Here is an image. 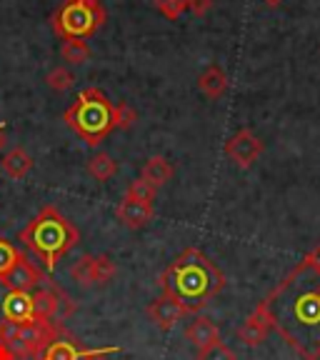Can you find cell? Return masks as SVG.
I'll return each mask as SVG.
<instances>
[{"instance_id": "e0dca14e", "label": "cell", "mask_w": 320, "mask_h": 360, "mask_svg": "<svg viewBox=\"0 0 320 360\" xmlns=\"http://www.w3.org/2000/svg\"><path fill=\"white\" fill-rule=\"evenodd\" d=\"M173 173H175V168L170 165L168 158L153 155L151 160H148V163L143 165L141 178L148 180V183H151L153 188H160V186H165V183H170V180H173Z\"/></svg>"}, {"instance_id": "f1b7e54d", "label": "cell", "mask_w": 320, "mask_h": 360, "mask_svg": "<svg viewBox=\"0 0 320 360\" xmlns=\"http://www.w3.org/2000/svg\"><path fill=\"white\" fill-rule=\"evenodd\" d=\"M213 8V0H188V11L193 13V15H205V13Z\"/></svg>"}, {"instance_id": "8992f818", "label": "cell", "mask_w": 320, "mask_h": 360, "mask_svg": "<svg viewBox=\"0 0 320 360\" xmlns=\"http://www.w3.org/2000/svg\"><path fill=\"white\" fill-rule=\"evenodd\" d=\"M30 295H33V321H63L75 310L68 292L53 281H48V288H35Z\"/></svg>"}, {"instance_id": "4dcf8cb0", "label": "cell", "mask_w": 320, "mask_h": 360, "mask_svg": "<svg viewBox=\"0 0 320 360\" xmlns=\"http://www.w3.org/2000/svg\"><path fill=\"white\" fill-rule=\"evenodd\" d=\"M6 143H8V135H6V128H3V123H0V150L6 148Z\"/></svg>"}, {"instance_id": "ba28073f", "label": "cell", "mask_w": 320, "mask_h": 360, "mask_svg": "<svg viewBox=\"0 0 320 360\" xmlns=\"http://www.w3.org/2000/svg\"><path fill=\"white\" fill-rule=\"evenodd\" d=\"M33 321V295L13 290L0 283V323H30Z\"/></svg>"}, {"instance_id": "3957f363", "label": "cell", "mask_w": 320, "mask_h": 360, "mask_svg": "<svg viewBox=\"0 0 320 360\" xmlns=\"http://www.w3.org/2000/svg\"><path fill=\"white\" fill-rule=\"evenodd\" d=\"M18 240L40 260L45 270H53L80 243V233L58 208L43 205L40 213L18 233Z\"/></svg>"}, {"instance_id": "7a4b0ae2", "label": "cell", "mask_w": 320, "mask_h": 360, "mask_svg": "<svg viewBox=\"0 0 320 360\" xmlns=\"http://www.w3.org/2000/svg\"><path fill=\"white\" fill-rule=\"evenodd\" d=\"M158 285L163 295L186 305L188 313H200L225 288V273L203 250L186 248L158 276Z\"/></svg>"}, {"instance_id": "7c38bea8", "label": "cell", "mask_w": 320, "mask_h": 360, "mask_svg": "<svg viewBox=\"0 0 320 360\" xmlns=\"http://www.w3.org/2000/svg\"><path fill=\"white\" fill-rule=\"evenodd\" d=\"M115 218H118L125 228H130V231H141V228H146L153 220V202L135 200V198L125 195L118 208H115Z\"/></svg>"}, {"instance_id": "484cf974", "label": "cell", "mask_w": 320, "mask_h": 360, "mask_svg": "<svg viewBox=\"0 0 320 360\" xmlns=\"http://www.w3.org/2000/svg\"><path fill=\"white\" fill-rule=\"evenodd\" d=\"M155 6L168 20H178L188 11V0H155Z\"/></svg>"}, {"instance_id": "f546056e", "label": "cell", "mask_w": 320, "mask_h": 360, "mask_svg": "<svg viewBox=\"0 0 320 360\" xmlns=\"http://www.w3.org/2000/svg\"><path fill=\"white\" fill-rule=\"evenodd\" d=\"M305 260H308V265H310V268H313V270H318V273H320V243L313 248V250H310L308 255H305Z\"/></svg>"}, {"instance_id": "5b68a950", "label": "cell", "mask_w": 320, "mask_h": 360, "mask_svg": "<svg viewBox=\"0 0 320 360\" xmlns=\"http://www.w3.org/2000/svg\"><path fill=\"white\" fill-rule=\"evenodd\" d=\"M105 22L103 0H63L53 13V33L65 38H90Z\"/></svg>"}, {"instance_id": "ac0fdd59", "label": "cell", "mask_w": 320, "mask_h": 360, "mask_svg": "<svg viewBox=\"0 0 320 360\" xmlns=\"http://www.w3.org/2000/svg\"><path fill=\"white\" fill-rule=\"evenodd\" d=\"M60 56L70 65H83L90 60V45L83 38H65L60 43Z\"/></svg>"}, {"instance_id": "d6986e66", "label": "cell", "mask_w": 320, "mask_h": 360, "mask_svg": "<svg viewBox=\"0 0 320 360\" xmlns=\"http://www.w3.org/2000/svg\"><path fill=\"white\" fill-rule=\"evenodd\" d=\"M115 170H118V165H115V160H113L108 153H96V155L88 160V173L96 180H101V183L110 180L113 175H115Z\"/></svg>"}, {"instance_id": "1f68e13d", "label": "cell", "mask_w": 320, "mask_h": 360, "mask_svg": "<svg viewBox=\"0 0 320 360\" xmlns=\"http://www.w3.org/2000/svg\"><path fill=\"white\" fill-rule=\"evenodd\" d=\"M265 3H268V6H278V3H281V0H265Z\"/></svg>"}, {"instance_id": "9a60e30c", "label": "cell", "mask_w": 320, "mask_h": 360, "mask_svg": "<svg viewBox=\"0 0 320 360\" xmlns=\"http://www.w3.org/2000/svg\"><path fill=\"white\" fill-rule=\"evenodd\" d=\"M198 88H200V93L205 98L218 101L220 96L228 93V75H225V70L220 65H208L198 75Z\"/></svg>"}, {"instance_id": "30bf717a", "label": "cell", "mask_w": 320, "mask_h": 360, "mask_svg": "<svg viewBox=\"0 0 320 360\" xmlns=\"http://www.w3.org/2000/svg\"><path fill=\"white\" fill-rule=\"evenodd\" d=\"M146 313L153 321V326L160 328L163 333L170 330L173 326H178V321L183 318V315H191L186 305H180L178 300H173L170 295H158L155 300H151Z\"/></svg>"}, {"instance_id": "277c9868", "label": "cell", "mask_w": 320, "mask_h": 360, "mask_svg": "<svg viewBox=\"0 0 320 360\" xmlns=\"http://www.w3.org/2000/svg\"><path fill=\"white\" fill-rule=\"evenodd\" d=\"M68 128L90 148H98L115 130V105L101 88H85L63 112Z\"/></svg>"}, {"instance_id": "52a82bcc", "label": "cell", "mask_w": 320, "mask_h": 360, "mask_svg": "<svg viewBox=\"0 0 320 360\" xmlns=\"http://www.w3.org/2000/svg\"><path fill=\"white\" fill-rule=\"evenodd\" d=\"M263 150H265L263 141L250 128H241L231 141L225 143V155L243 170L255 165V160L263 155Z\"/></svg>"}, {"instance_id": "6da1fadb", "label": "cell", "mask_w": 320, "mask_h": 360, "mask_svg": "<svg viewBox=\"0 0 320 360\" xmlns=\"http://www.w3.org/2000/svg\"><path fill=\"white\" fill-rule=\"evenodd\" d=\"M260 305L300 360H320V273L308 260H300Z\"/></svg>"}, {"instance_id": "83f0119b", "label": "cell", "mask_w": 320, "mask_h": 360, "mask_svg": "<svg viewBox=\"0 0 320 360\" xmlns=\"http://www.w3.org/2000/svg\"><path fill=\"white\" fill-rule=\"evenodd\" d=\"M120 348H101V350H93V348H85L83 360H108L113 353H118Z\"/></svg>"}, {"instance_id": "44dd1931", "label": "cell", "mask_w": 320, "mask_h": 360, "mask_svg": "<svg viewBox=\"0 0 320 360\" xmlns=\"http://www.w3.org/2000/svg\"><path fill=\"white\" fill-rule=\"evenodd\" d=\"M20 258H23L20 250H18V248L13 245L11 240L0 238V281H3V278H6L13 268H15Z\"/></svg>"}, {"instance_id": "8fae6325", "label": "cell", "mask_w": 320, "mask_h": 360, "mask_svg": "<svg viewBox=\"0 0 320 360\" xmlns=\"http://www.w3.org/2000/svg\"><path fill=\"white\" fill-rule=\"evenodd\" d=\"M270 330H273V326H270L268 313H265L263 305L258 303L253 313L248 315L245 321H243V326L236 330V335L243 345H248V348H258V345L265 343V338H268Z\"/></svg>"}, {"instance_id": "5bb4252c", "label": "cell", "mask_w": 320, "mask_h": 360, "mask_svg": "<svg viewBox=\"0 0 320 360\" xmlns=\"http://www.w3.org/2000/svg\"><path fill=\"white\" fill-rule=\"evenodd\" d=\"M0 170H3L11 180H23L30 170H33V155L20 146L11 148L6 155L0 158Z\"/></svg>"}, {"instance_id": "cb8c5ba5", "label": "cell", "mask_w": 320, "mask_h": 360, "mask_svg": "<svg viewBox=\"0 0 320 360\" xmlns=\"http://www.w3.org/2000/svg\"><path fill=\"white\" fill-rule=\"evenodd\" d=\"M196 360H238V355L220 340V343H213L208 348L196 350Z\"/></svg>"}, {"instance_id": "ffe728a7", "label": "cell", "mask_w": 320, "mask_h": 360, "mask_svg": "<svg viewBox=\"0 0 320 360\" xmlns=\"http://www.w3.org/2000/svg\"><path fill=\"white\" fill-rule=\"evenodd\" d=\"M70 278L78 283L80 288H93L96 285V268H93V255H80L70 268Z\"/></svg>"}, {"instance_id": "603a6c76", "label": "cell", "mask_w": 320, "mask_h": 360, "mask_svg": "<svg viewBox=\"0 0 320 360\" xmlns=\"http://www.w3.org/2000/svg\"><path fill=\"white\" fill-rule=\"evenodd\" d=\"M93 268H96V285H108L115 276V263L108 255H93Z\"/></svg>"}, {"instance_id": "7402d4cb", "label": "cell", "mask_w": 320, "mask_h": 360, "mask_svg": "<svg viewBox=\"0 0 320 360\" xmlns=\"http://www.w3.org/2000/svg\"><path fill=\"white\" fill-rule=\"evenodd\" d=\"M45 83L51 85L56 93H65V90H70L75 85V75L68 70V68H53L51 73L45 75Z\"/></svg>"}, {"instance_id": "4316f807", "label": "cell", "mask_w": 320, "mask_h": 360, "mask_svg": "<svg viewBox=\"0 0 320 360\" xmlns=\"http://www.w3.org/2000/svg\"><path fill=\"white\" fill-rule=\"evenodd\" d=\"M135 120H138V112H135L128 103H120V105H115V128L128 130V128H133Z\"/></svg>"}, {"instance_id": "d4e9b609", "label": "cell", "mask_w": 320, "mask_h": 360, "mask_svg": "<svg viewBox=\"0 0 320 360\" xmlns=\"http://www.w3.org/2000/svg\"><path fill=\"white\" fill-rule=\"evenodd\" d=\"M155 193H158V188H153L151 183H148V180L135 178L133 183H130V186H128V191H125V195L135 198V200L153 202V200H155Z\"/></svg>"}, {"instance_id": "4fadbf2b", "label": "cell", "mask_w": 320, "mask_h": 360, "mask_svg": "<svg viewBox=\"0 0 320 360\" xmlns=\"http://www.w3.org/2000/svg\"><path fill=\"white\" fill-rule=\"evenodd\" d=\"M186 340L196 350H203L213 343H220V328L210 318H205V315H198L196 321L186 328Z\"/></svg>"}, {"instance_id": "2e32d148", "label": "cell", "mask_w": 320, "mask_h": 360, "mask_svg": "<svg viewBox=\"0 0 320 360\" xmlns=\"http://www.w3.org/2000/svg\"><path fill=\"white\" fill-rule=\"evenodd\" d=\"M83 353L85 345H80L73 335H63L45 348L40 360H83Z\"/></svg>"}, {"instance_id": "9c48e42d", "label": "cell", "mask_w": 320, "mask_h": 360, "mask_svg": "<svg viewBox=\"0 0 320 360\" xmlns=\"http://www.w3.org/2000/svg\"><path fill=\"white\" fill-rule=\"evenodd\" d=\"M43 281H48V276H45L43 270H40V265H35L33 260L28 258V255L23 253V258L18 260L15 268H13L11 273H8V276L3 278L0 283H3L6 288H13V290L33 292Z\"/></svg>"}]
</instances>
